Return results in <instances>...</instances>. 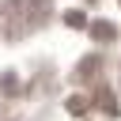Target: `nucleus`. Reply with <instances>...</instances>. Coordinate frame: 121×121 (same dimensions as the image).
<instances>
[{"mask_svg": "<svg viewBox=\"0 0 121 121\" xmlns=\"http://www.w3.org/2000/svg\"><path fill=\"white\" fill-rule=\"evenodd\" d=\"M95 38H113V26L110 23H95Z\"/></svg>", "mask_w": 121, "mask_h": 121, "instance_id": "f257e3e1", "label": "nucleus"}]
</instances>
